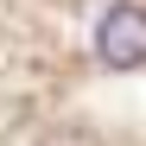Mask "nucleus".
I'll use <instances>...</instances> for the list:
<instances>
[{"label":"nucleus","mask_w":146,"mask_h":146,"mask_svg":"<svg viewBox=\"0 0 146 146\" xmlns=\"http://www.w3.org/2000/svg\"><path fill=\"white\" fill-rule=\"evenodd\" d=\"M95 51L114 70H140L146 64V13L140 7H108L102 26H95Z\"/></svg>","instance_id":"nucleus-1"}]
</instances>
